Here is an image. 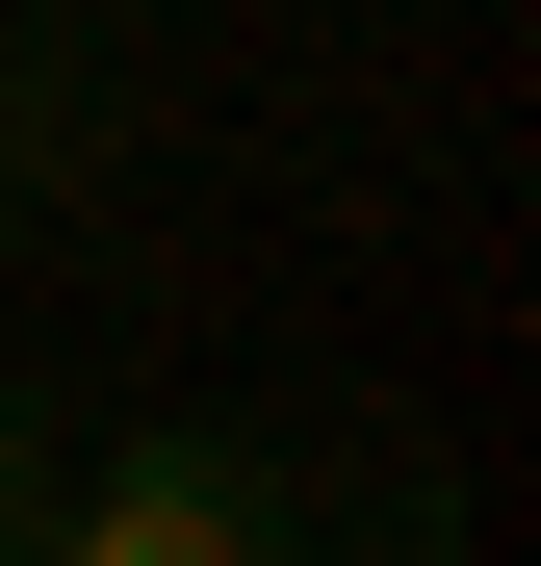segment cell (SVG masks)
I'll list each match as a JSON object with an SVG mask.
<instances>
[{"mask_svg":"<svg viewBox=\"0 0 541 566\" xmlns=\"http://www.w3.org/2000/svg\"><path fill=\"white\" fill-rule=\"evenodd\" d=\"M27 566H284V463L207 438V412H155V438H104V463H52Z\"/></svg>","mask_w":541,"mask_h":566,"instance_id":"obj_1","label":"cell"},{"mask_svg":"<svg viewBox=\"0 0 541 566\" xmlns=\"http://www.w3.org/2000/svg\"><path fill=\"white\" fill-rule=\"evenodd\" d=\"M335 566H465V490H438V463H413V490H361V515H335Z\"/></svg>","mask_w":541,"mask_h":566,"instance_id":"obj_2","label":"cell"},{"mask_svg":"<svg viewBox=\"0 0 541 566\" xmlns=\"http://www.w3.org/2000/svg\"><path fill=\"white\" fill-rule=\"evenodd\" d=\"M27 515H52V412L0 387V566H27Z\"/></svg>","mask_w":541,"mask_h":566,"instance_id":"obj_3","label":"cell"}]
</instances>
